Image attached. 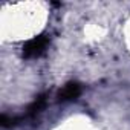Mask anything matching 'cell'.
<instances>
[{
  "mask_svg": "<svg viewBox=\"0 0 130 130\" xmlns=\"http://www.w3.org/2000/svg\"><path fill=\"white\" fill-rule=\"evenodd\" d=\"M47 44H49V38H47L46 35H38V37L29 40V41L25 44V47H23V55H25V58H35V57H40V55L46 51Z\"/></svg>",
  "mask_w": 130,
  "mask_h": 130,
  "instance_id": "obj_1",
  "label": "cell"
},
{
  "mask_svg": "<svg viewBox=\"0 0 130 130\" xmlns=\"http://www.w3.org/2000/svg\"><path fill=\"white\" fill-rule=\"evenodd\" d=\"M81 92V87L78 83H69L66 84L61 90H60V100L61 101H69V100H75Z\"/></svg>",
  "mask_w": 130,
  "mask_h": 130,
  "instance_id": "obj_2",
  "label": "cell"
},
{
  "mask_svg": "<svg viewBox=\"0 0 130 130\" xmlns=\"http://www.w3.org/2000/svg\"><path fill=\"white\" fill-rule=\"evenodd\" d=\"M44 103H46V98H44V96H38V98L34 101V104L29 107V110H28V115H35L37 112H40V110L43 109Z\"/></svg>",
  "mask_w": 130,
  "mask_h": 130,
  "instance_id": "obj_3",
  "label": "cell"
}]
</instances>
